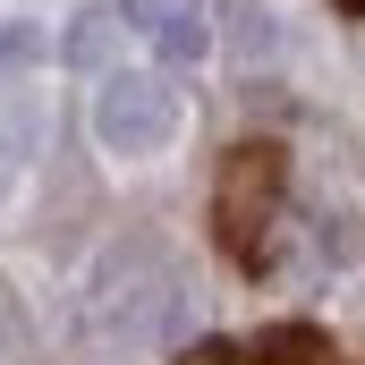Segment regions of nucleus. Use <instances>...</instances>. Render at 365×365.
Instances as JSON below:
<instances>
[{
  "mask_svg": "<svg viewBox=\"0 0 365 365\" xmlns=\"http://www.w3.org/2000/svg\"><path fill=\"white\" fill-rule=\"evenodd\" d=\"M212 212H221L230 255L255 264V255H264V230H272V212H280V153H272V145H238V153H230Z\"/></svg>",
  "mask_w": 365,
  "mask_h": 365,
  "instance_id": "2",
  "label": "nucleus"
},
{
  "mask_svg": "<svg viewBox=\"0 0 365 365\" xmlns=\"http://www.w3.org/2000/svg\"><path fill=\"white\" fill-rule=\"evenodd\" d=\"M110 9H86L77 26H68V68H93V77H110Z\"/></svg>",
  "mask_w": 365,
  "mask_h": 365,
  "instance_id": "5",
  "label": "nucleus"
},
{
  "mask_svg": "<svg viewBox=\"0 0 365 365\" xmlns=\"http://www.w3.org/2000/svg\"><path fill=\"white\" fill-rule=\"evenodd\" d=\"M349 9H365V0H349Z\"/></svg>",
  "mask_w": 365,
  "mask_h": 365,
  "instance_id": "10",
  "label": "nucleus"
},
{
  "mask_svg": "<svg viewBox=\"0 0 365 365\" xmlns=\"http://www.w3.org/2000/svg\"><path fill=\"white\" fill-rule=\"evenodd\" d=\"M230 17H238V26H230V43H238V60H247V68L280 51V26H272V9H264V0H238Z\"/></svg>",
  "mask_w": 365,
  "mask_h": 365,
  "instance_id": "6",
  "label": "nucleus"
},
{
  "mask_svg": "<svg viewBox=\"0 0 365 365\" xmlns=\"http://www.w3.org/2000/svg\"><path fill=\"white\" fill-rule=\"evenodd\" d=\"M204 9L212 0H128V26L170 60V68H187L204 43H212V26H204Z\"/></svg>",
  "mask_w": 365,
  "mask_h": 365,
  "instance_id": "4",
  "label": "nucleus"
},
{
  "mask_svg": "<svg viewBox=\"0 0 365 365\" xmlns=\"http://www.w3.org/2000/svg\"><path fill=\"white\" fill-rule=\"evenodd\" d=\"M0 195H9V145H0Z\"/></svg>",
  "mask_w": 365,
  "mask_h": 365,
  "instance_id": "9",
  "label": "nucleus"
},
{
  "mask_svg": "<svg viewBox=\"0 0 365 365\" xmlns=\"http://www.w3.org/2000/svg\"><path fill=\"white\" fill-rule=\"evenodd\" d=\"M34 60H43V26L34 17H0V86L17 68H34Z\"/></svg>",
  "mask_w": 365,
  "mask_h": 365,
  "instance_id": "7",
  "label": "nucleus"
},
{
  "mask_svg": "<svg viewBox=\"0 0 365 365\" xmlns=\"http://www.w3.org/2000/svg\"><path fill=\"white\" fill-rule=\"evenodd\" d=\"M170 128H179V102H170L162 77H145V68H110V77L93 86V145H102V153H119V162L162 153Z\"/></svg>",
  "mask_w": 365,
  "mask_h": 365,
  "instance_id": "1",
  "label": "nucleus"
},
{
  "mask_svg": "<svg viewBox=\"0 0 365 365\" xmlns=\"http://www.w3.org/2000/svg\"><path fill=\"white\" fill-rule=\"evenodd\" d=\"M153 297H170V264H162L153 238H128V247L102 264V297H93V314H102L119 340H153Z\"/></svg>",
  "mask_w": 365,
  "mask_h": 365,
  "instance_id": "3",
  "label": "nucleus"
},
{
  "mask_svg": "<svg viewBox=\"0 0 365 365\" xmlns=\"http://www.w3.org/2000/svg\"><path fill=\"white\" fill-rule=\"evenodd\" d=\"M179 365H238L230 349H195V357H179Z\"/></svg>",
  "mask_w": 365,
  "mask_h": 365,
  "instance_id": "8",
  "label": "nucleus"
}]
</instances>
